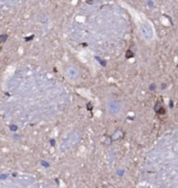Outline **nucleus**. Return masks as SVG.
<instances>
[{"label":"nucleus","instance_id":"obj_2","mask_svg":"<svg viewBox=\"0 0 178 188\" xmlns=\"http://www.w3.org/2000/svg\"><path fill=\"white\" fill-rule=\"evenodd\" d=\"M0 49H1V48H0Z\"/></svg>","mask_w":178,"mask_h":188},{"label":"nucleus","instance_id":"obj_1","mask_svg":"<svg viewBox=\"0 0 178 188\" xmlns=\"http://www.w3.org/2000/svg\"><path fill=\"white\" fill-rule=\"evenodd\" d=\"M6 38H7V36H6V35H1V36H0V42H1V43L5 42Z\"/></svg>","mask_w":178,"mask_h":188}]
</instances>
